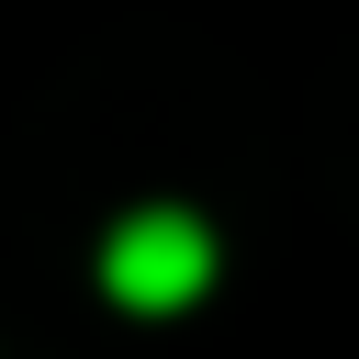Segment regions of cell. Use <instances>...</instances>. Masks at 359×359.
I'll list each match as a JSON object with an SVG mask.
<instances>
[{
    "instance_id": "cell-1",
    "label": "cell",
    "mask_w": 359,
    "mask_h": 359,
    "mask_svg": "<svg viewBox=\"0 0 359 359\" xmlns=\"http://www.w3.org/2000/svg\"><path fill=\"white\" fill-rule=\"evenodd\" d=\"M101 280H112V303H135V314H168V303H191V292L213 280V236H202L191 213H135V224H112V247H101Z\"/></svg>"
}]
</instances>
